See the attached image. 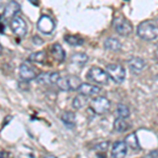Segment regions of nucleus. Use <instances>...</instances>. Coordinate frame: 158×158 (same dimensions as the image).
<instances>
[{
    "label": "nucleus",
    "mask_w": 158,
    "mask_h": 158,
    "mask_svg": "<svg viewBox=\"0 0 158 158\" xmlns=\"http://www.w3.org/2000/svg\"><path fill=\"white\" fill-rule=\"evenodd\" d=\"M103 47L106 50L111 51V52H118L121 49V43L118 39L113 37H110L108 39L104 40Z\"/></svg>",
    "instance_id": "nucleus-15"
},
{
    "label": "nucleus",
    "mask_w": 158,
    "mask_h": 158,
    "mask_svg": "<svg viewBox=\"0 0 158 158\" xmlns=\"http://www.w3.org/2000/svg\"><path fill=\"white\" fill-rule=\"evenodd\" d=\"M130 129V124L127 122L126 119L123 118H117L114 121V130L119 133H122V132H126Z\"/></svg>",
    "instance_id": "nucleus-18"
},
{
    "label": "nucleus",
    "mask_w": 158,
    "mask_h": 158,
    "mask_svg": "<svg viewBox=\"0 0 158 158\" xmlns=\"http://www.w3.org/2000/svg\"><path fill=\"white\" fill-rule=\"evenodd\" d=\"M33 41H34V43L36 45H40V44H42V43H43V40L40 37H38V36H34V38H33Z\"/></svg>",
    "instance_id": "nucleus-25"
},
{
    "label": "nucleus",
    "mask_w": 158,
    "mask_h": 158,
    "mask_svg": "<svg viewBox=\"0 0 158 158\" xmlns=\"http://www.w3.org/2000/svg\"><path fill=\"white\" fill-rule=\"evenodd\" d=\"M21 10V6L18 2L16 1H10L4 7V11L2 12V18L9 20H13L16 17V15L18 14L19 11Z\"/></svg>",
    "instance_id": "nucleus-9"
},
{
    "label": "nucleus",
    "mask_w": 158,
    "mask_h": 158,
    "mask_svg": "<svg viewBox=\"0 0 158 158\" xmlns=\"http://www.w3.org/2000/svg\"><path fill=\"white\" fill-rule=\"evenodd\" d=\"M19 75H20V78L24 81H30V80H33V79L38 77L36 71L34 70V68L31 67V65H29L27 63H22V64H20Z\"/></svg>",
    "instance_id": "nucleus-10"
},
{
    "label": "nucleus",
    "mask_w": 158,
    "mask_h": 158,
    "mask_svg": "<svg viewBox=\"0 0 158 158\" xmlns=\"http://www.w3.org/2000/svg\"><path fill=\"white\" fill-rule=\"evenodd\" d=\"M86 78L91 80L92 82H95L97 85H106L109 82V75L102 69L98 67H92L89 72L86 73Z\"/></svg>",
    "instance_id": "nucleus-4"
},
{
    "label": "nucleus",
    "mask_w": 158,
    "mask_h": 158,
    "mask_svg": "<svg viewBox=\"0 0 158 158\" xmlns=\"http://www.w3.org/2000/svg\"><path fill=\"white\" fill-rule=\"evenodd\" d=\"M37 81L40 83H50V73H42L38 76Z\"/></svg>",
    "instance_id": "nucleus-24"
},
{
    "label": "nucleus",
    "mask_w": 158,
    "mask_h": 158,
    "mask_svg": "<svg viewBox=\"0 0 158 158\" xmlns=\"http://www.w3.org/2000/svg\"><path fill=\"white\" fill-rule=\"evenodd\" d=\"M88 103V97L86 96H83V95H77L75 98L73 99V102H72V106L74 109L78 110V109H81Z\"/></svg>",
    "instance_id": "nucleus-22"
},
{
    "label": "nucleus",
    "mask_w": 158,
    "mask_h": 158,
    "mask_svg": "<svg viewBox=\"0 0 158 158\" xmlns=\"http://www.w3.org/2000/svg\"><path fill=\"white\" fill-rule=\"evenodd\" d=\"M51 54H52L53 58L55 60H57L58 62H62L65 59V52L59 43H54L52 45V48H51Z\"/></svg>",
    "instance_id": "nucleus-14"
},
{
    "label": "nucleus",
    "mask_w": 158,
    "mask_h": 158,
    "mask_svg": "<svg viewBox=\"0 0 158 158\" xmlns=\"http://www.w3.org/2000/svg\"><path fill=\"white\" fill-rule=\"evenodd\" d=\"M71 60H72V62L75 63V64L82 67V65H85L89 61V56L85 54V53H76V54H74L72 56Z\"/></svg>",
    "instance_id": "nucleus-19"
},
{
    "label": "nucleus",
    "mask_w": 158,
    "mask_h": 158,
    "mask_svg": "<svg viewBox=\"0 0 158 158\" xmlns=\"http://www.w3.org/2000/svg\"><path fill=\"white\" fill-rule=\"evenodd\" d=\"M81 79L78 76H65V77H60L57 82L58 89L61 91H75L78 90L79 86L81 85Z\"/></svg>",
    "instance_id": "nucleus-2"
},
{
    "label": "nucleus",
    "mask_w": 158,
    "mask_h": 158,
    "mask_svg": "<svg viewBox=\"0 0 158 158\" xmlns=\"http://www.w3.org/2000/svg\"><path fill=\"white\" fill-rule=\"evenodd\" d=\"M47 58H48V56L44 51L34 52L29 56V60L31 62H35V63H44Z\"/></svg>",
    "instance_id": "nucleus-17"
},
{
    "label": "nucleus",
    "mask_w": 158,
    "mask_h": 158,
    "mask_svg": "<svg viewBox=\"0 0 158 158\" xmlns=\"http://www.w3.org/2000/svg\"><path fill=\"white\" fill-rule=\"evenodd\" d=\"M37 29L43 34H51L55 29V23L53 19L48 15H42L37 21Z\"/></svg>",
    "instance_id": "nucleus-8"
},
{
    "label": "nucleus",
    "mask_w": 158,
    "mask_h": 158,
    "mask_svg": "<svg viewBox=\"0 0 158 158\" xmlns=\"http://www.w3.org/2000/svg\"><path fill=\"white\" fill-rule=\"evenodd\" d=\"M154 55H155V59L158 61V43L156 44V48H155V52H154Z\"/></svg>",
    "instance_id": "nucleus-27"
},
{
    "label": "nucleus",
    "mask_w": 158,
    "mask_h": 158,
    "mask_svg": "<svg viewBox=\"0 0 158 158\" xmlns=\"http://www.w3.org/2000/svg\"><path fill=\"white\" fill-rule=\"evenodd\" d=\"M153 158H158V157H153Z\"/></svg>",
    "instance_id": "nucleus-30"
},
{
    "label": "nucleus",
    "mask_w": 158,
    "mask_h": 158,
    "mask_svg": "<svg viewBox=\"0 0 158 158\" xmlns=\"http://www.w3.org/2000/svg\"><path fill=\"white\" fill-rule=\"evenodd\" d=\"M108 147H109V143H108V142H103V143H99L98 146L96 147V149H100V148H101V149H102L103 151H104V150L108 149Z\"/></svg>",
    "instance_id": "nucleus-26"
},
{
    "label": "nucleus",
    "mask_w": 158,
    "mask_h": 158,
    "mask_svg": "<svg viewBox=\"0 0 158 158\" xmlns=\"http://www.w3.org/2000/svg\"><path fill=\"white\" fill-rule=\"evenodd\" d=\"M128 152V146L124 141H116L113 144L111 158H124Z\"/></svg>",
    "instance_id": "nucleus-12"
},
{
    "label": "nucleus",
    "mask_w": 158,
    "mask_h": 158,
    "mask_svg": "<svg viewBox=\"0 0 158 158\" xmlns=\"http://www.w3.org/2000/svg\"><path fill=\"white\" fill-rule=\"evenodd\" d=\"M4 31H6V27H4L3 22H1V34H3Z\"/></svg>",
    "instance_id": "nucleus-28"
},
{
    "label": "nucleus",
    "mask_w": 158,
    "mask_h": 158,
    "mask_svg": "<svg viewBox=\"0 0 158 158\" xmlns=\"http://www.w3.org/2000/svg\"><path fill=\"white\" fill-rule=\"evenodd\" d=\"M137 36L146 40V41L155 40L158 37V29L156 27V23L150 21V20L142 21L137 27Z\"/></svg>",
    "instance_id": "nucleus-1"
},
{
    "label": "nucleus",
    "mask_w": 158,
    "mask_h": 158,
    "mask_svg": "<svg viewBox=\"0 0 158 158\" xmlns=\"http://www.w3.org/2000/svg\"><path fill=\"white\" fill-rule=\"evenodd\" d=\"M113 27L119 35L121 36H129L133 32V25L124 17H116L113 20Z\"/></svg>",
    "instance_id": "nucleus-6"
},
{
    "label": "nucleus",
    "mask_w": 158,
    "mask_h": 158,
    "mask_svg": "<svg viewBox=\"0 0 158 158\" xmlns=\"http://www.w3.org/2000/svg\"><path fill=\"white\" fill-rule=\"evenodd\" d=\"M11 30L17 37L23 38L27 32V24L21 16H16L11 20Z\"/></svg>",
    "instance_id": "nucleus-7"
},
{
    "label": "nucleus",
    "mask_w": 158,
    "mask_h": 158,
    "mask_svg": "<svg viewBox=\"0 0 158 158\" xmlns=\"http://www.w3.org/2000/svg\"><path fill=\"white\" fill-rule=\"evenodd\" d=\"M124 142L127 143V146L130 147L131 149H133V150H137V149H139V148H140L139 140H138V138H137L136 133H131L130 135H128V136L126 137Z\"/></svg>",
    "instance_id": "nucleus-20"
},
{
    "label": "nucleus",
    "mask_w": 158,
    "mask_h": 158,
    "mask_svg": "<svg viewBox=\"0 0 158 158\" xmlns=\"http://www.w3.org/2000/svg\"><path fill=\"white\" fill-rule=\"evenodd\" d=\"M116 114L118 115V118L126 119L130 116V109L126 106V104L119 103L116 109Z\"/></svg>",
    "instance_id": "nucleus-23"
},
{
    "label": "nucleus",
    "mask_w": 158,
    "mask_h": 158,
    "mask_svg": "<svg viewBox=\"0 0 158 158\" xmlns=\"http://www.w3.org/2000/svg\"><path fill=\"white\" fill-rule=\"evenodd\" d=\"M61 120L63 123L68 127V128L72 129L76 123V115L72 111H65L64 113L61 115Z\"/></svg>",
    "instance_id": "nucleus-16"
},
{
    "label": "nucleus",
    "mask_w": 158,
    "mask_h": 158,
    "mask_svg": "<svg viewBox=\"0 0 158 158\" xmlns=\"http://www.w3.org/2000/svg\"><path fill=\"white\" fill-rule=\"evenodd\" d=\"M155 23H156V27H157V29H158V18L156 19V22H155Z\"/></svg>",
    "instance_id": "nucleus-29"
},
{
    "label": "nucleus",
    "mask_w": 158,
    "mask_h": 158,
    "mask_svg": "<svg viewBox=\"0 0 158 158\" xmlns=\"http://www.w3.org/2000/svg\"><path fill=\"white\" fill-rule=\"evenodd\" d=\"M106 72L109 77L116 83H122L126 78V70L118 63H110L106 67Z\"/></svg>",
    "instance_id": "nucleus-3"
},
{
    "label": "nucleus",
    "mask_w": 158,
    "mask_h": 158,
    "mask_svg": "<svg viewBox=\"0 0 158 158\" xmlns=\"http://www.w3.org/2000/svg\"><path fill=\"white\" fill-rule=\"evenodd\" d=\"M78 93L80 95L86 96V97H90V96H93L95 94H98L100 92V88L97 85H93L91 83H86V82H82L81 85L79 86L78 89Z\"/></svg>",
    "instance_id": "nucleus-13"
},
{
    "label": "nucleus",
    "mask_w": 158,
    "mask_h": 158,
    "mask_svg": "<svg viewBox=\"0 0 158 158\" xmlns=\"http://www.w3.org/2000/svg\"><path fill=\"white\" fill-rule=\"evenodd\" d=\"M128 65L130 71L133 74H139L146 67V61L140 57H132L128 60Z\"/></svg>",
    "instance_id": "nucleus-11"
},
{
    "label": "nucleus",
    "mask_w": 158,
    "mask_h": 158,
    "mask_svg": "<svg viewBox=\"0 0 158 158\" xmlns=\"http://www.w3.org/2000/svg\"><path fill=\"white\" fill-rule=\"evenodd\" d=\"M110 108H111V102L108 98L103 97V96H97L92 99L90 102V109L98 115H102V114L106 113Z\"/></svg>",
    "instance_id": "nucleus-5"
},
{
    "label": "nucleus",
    "mask_w": 158,
    "mask_h": 158,
    "mask_svg": "<svg viewBox=\"0 0 158 158\" xmlns=\"http://www.w3.org/2000/svg\"><path fill=\"white\" fill-rule=\"evenodd\" d=\"M64 41L73 47H79V45L83 44V39L77 35H65Z\"/></svg>",
    "instance_id": "nucleus-21"
}]
</instances>
